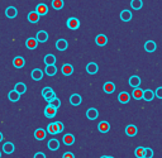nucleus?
Here are the masks:
<instances>
[{
  "instance_id": "c03bdc74",
  "label": "nucleus",
  "mask_w": 162,
  "mask_h": 158,
  "mask_svg": "<svg viewBox=\"0 0 162 158\" xmlns=\"http://www.w3.org/2000/svg\"><path fill=\"white\" fill-rule=\"evenodd\" d=\"M100 158H110V157H109V156H101Z\"/></svg>"
},
{
  "instance_id": "f03ea898",
  "label": "nucleus",
  "mask_w": 162,
  "mask_h": 158,
  "mask_svg": "<svg viewBox=\"0 0 162 158\" xmlns=\"http://www.w3.org/2000/svg\"><path fill=\"white\" fill-rule=\"evenodd\" d=\"M67 28L71 29V31H76L79 27H80V20L77 18H69L67 20Z\"/></svg>"
},
{
  "instance_id": "2eb2a0df",
  "label": "nucleus",
  "mask_w": 162,
  "mask_h": 158,
  "mask_svg": "<svg viewBox=\"0 0 162 158\" xmlns=\"http://www.w3.org/2000/svg\"><path fill=\"white\" fill-rule=\"evenodd\" d=\"M98 129H99L100 133H108V131L110 130V124L108 122H101V123H99Z\"/></svg>"
},
{
  "instance_id": "0eeeda50",
  "label": "nucleus",
  "mask_w": 162,
  "mask_h": 158,
  "mask_svg": "<svg viewBox=\"0 0 162 158\" xmlns=\"http://www.w3.org/2000/svg\"><path fill=\"white\" fill-rule=\"evenodd\" d=\"M17 14H18V10L14 6H8L6 10H5V15L10 19H14L17 17Z\"/></svg>"
},
{
  "instance_id": "a18cd8bd",
  "label": "nucleus",
  "mask_w": 162,
  "mask_h": 158,
  "mask_svg": "<svg viewBox=\"0 0 162 158\" xmlns=\"http://www.w3.org/2000/svg\"><path fill=\"white\" fill-rule=\"evenodd\" d=\"M2 140H3V134L0 133V142H2Z\"/></svg>"
},
{
  "instance_id": "6e6552de",
  "label": "nucleus",
  "mask_w": 162,
  "mask_h": 158,
  "mask_svg": "<svg viewBox=\"0 0 162 158\" xmlns=\"http://www.w3.org/2000/svg\"><path fill=\"white\" fill-rule=\"evenodd\" d=\"M128 82H129V86L137 89V87H139V85H141V78H139L138 76H130Z\"/></svg>"
},
{
  "instance_id": "473e14b6",
  "label": "nucleus",
  "mask_w": 162,
  "mask_h": 158,
  "mask_svg": "<svg viewBox=\"0 0 162 158\" xmlns=\"http://www.w3.org/2000/svg\"><path fill=\"white\" fill-rule=\"evenodd\" d=\"M144 152H146V148L144 147H137L134 149V156L137 158H144Z\"/></svg>"
},
{
  "instance_id": "72a5a7b5",
  "label": "nucleus",
  "mask_w": 162,
  "mask_h": 158,
  "mask_svg": "<svg viewBox=\"0 0 162 158\" xmlns=\"http://www.w3.org/2000/svg\"><path fill=\"white\" fill-rule=\"evenodd\" d=\"M46 73L48 76H55L57 73V69H56V66L53 64V66H46Z\"/></svg>"
},
{
  "instance_id": "aec40b11",
  "label": "nucleus",
  "mask_w": 162,
  "mask_h": 158,
  "mask_svg": "<svg viewBox=\"0 0 162 158\" xmlns=\"http://www.w3.org/2000/svg\"><path fill=\"white\" fill-rule=\"evenodd\" d=\"M118 100H119V102H122V104H127V102L130 100V95H129L128 93H126V91H123V93H120V94L118 95Z\"/></svg>"
},
{
  "instance_id": "49530a36",
  "label": "nucleus",
  "mask_w": 162,
  "mask_h": 158,
  "mask_svg": "<svg viewBox=\"0 0 162 158\" xmlns=\"http://www.w3.org/2000/svg\"><path fill=\"white\" fill-rule=\"evenodd\" d=\"M0 158H2V152H0Z\"/></svg>"
},
{
  "instance_id": "dca6fc26",
  "label": "nucleus",
  "mask_w": 162,
  "mask_h": 158,
  "mask_svg": "<svg viewBox=\"0 0 162 158\" xmlns=\"http://www.w3.org/2000/svg\"><path fill=\"white\" fill-rule=\"evenodd\" d=\"M56 114H57V109L53 108V106H51V105H48V106L45 109V115H46L47 118H53Z\"/></svg>"
},
{
  "instance_id": "f704fd0d",
  "label": "nucleus",
  "mask_w": 162,
  "mask_h": 158,
  "mask_svg": "<svg viewBox=\"0 0 162 158\" xmlns=\"http://www.w3.org/2000/svg\"><path fill=\"white\" fill-rule=\"evenodd\" d=\"M143 5V2L142 0H132L130 2V6L134 9V10H139Z\"/></svg>"
},
{
  "instance_id": "7c9ffc66",
  "label": "nucleus",
  "mask_w": 162,
  "mask_h": 158,
  "mask_svg": "<svg viewBox=\"0 0 162 158\" xmlns=\"http://www.w3.org/2000/svg\"><path fill=\"white\" fill-rule=\"evenodd\" d=\"M39 14L37 11H31L29 14H28V20L31 22V23H37L38 20H39Z\"/></svg>"
},
{
  "instance_id": "c85d7f7f",
  "label": "nucleus",
  "mask_w": 162,
  "mask_h": 158,
  "mask_svg": "<svg viewBox=\"0 0 162 158\" xmlns=\"http://www.w3.org/2000/svg\"><path fill=\"white\" fill-rule=\"evenodd\" d=\"M3 151H4L6 154H10V153H13V152H14V144H13V143H10V142L5 143L4 146H3Z\"/></svg>"
},
{
  "instance_id": "a19ab883",
  "label": "nucleus",
  "mask_w": 162,
  "mask_h": 158,
  "mask_svg": "<svg viewBox=\"0 0 162 158\" xmlns=\"http://www.w3.org/2000/svg\"><path fill=\"white\" fill-rule=\"evenodd\" d=\"M62 158H75V156H74V153H71V152H66Z\"/></svg>"
},
{
  "instance_id": "e433bc0d",
  "label": "nucleus",
  "mask_w": 162,
  "mask_h": 158,
  "mask_svg": "<svg viewBox=\"0 0 162 158\" xmlns=\"http://www.w3.org/2000/svg\"><path fill=\"white\" fill-rule=\"evenodd\" d=\"M14 90H17L18 93L20 94V95H23L25 91H27V86L23 84V82H18L17 85H15V87H14Z\"/></svg>"
},
{
  "instance_id": "37998d69",
  "label": "nucleus",
  "mask_w": 162,
  "mask_h": 158,
  "mask_svg": "<svg viewBox=\"0 0 162 158\" xmlns=\"http://www.w3.org/2000/svg\"><path fill=\"white\" fill-rule=\"evenodd\" d=\"M57 123V125H58V129H60V133H61V131L63 130V124L61 123V122H56Z\"/></svg>"
},
{
  "instance_id": "c756f323",
  "label": "nucleus",
  "mask_w": 162,
  "mask_h": 158,
  "mask_svg": "<svg viewBox=\"0 0 162 158\" xmlns=\"http://www.w3.org/2000/svg\"><path fill=\"white\" fill-rule=\"evenodd\" d=\"M56 48L58 51H65L67 49V41H65V39H58V41L56 42Z\"/></svg>"
},
{
  "instance_id": "79ce46f5",
  "label": "nucleus",
  "mask_w": 162,
  "mask_h": 158,
  "mask_svg": "<svg viewBox=\"0 0 162 158\" xmlns=\"http://www.w3.org/2000/svg\"><path fill=\"white\" fill-rule=\"evenodd\" d=\"M34 158H46V154L42 153V152H38V153L34 154Z\"/></svg>"
},
{
  "instance_id": "b1692460",
  "label": "nucleus",
  "mask_w": 162,
  "mask_h": 158,
  "mask_svg": "<svg viewBox=\"0 0 162 158\" xmlns=\"http://www.w3.org/2000/svg\"><path fill=\"white\" fill-rule=\"evenodd\" d=\"M72 72H74V67H72L71 64L66 63V64L62 66V73L65 76H70V75H72Z\"/></svg>"
},
{
  "instance_id": "6ab92c4d",
  "label": "nucleus",
  "mask_w": 162,
  "mask_h": 158,
  "mask_svg": "<svg viewBox=\"0 0 162 158\" xmlns=\"http://www.w3.org/2000/svg\"><path fill=\"white\" fill-rule=\"evenodd\" d=\"M13 64H14V67H17V69H22L23 66L25 64V61H24V58H23V57L17 56L14 60H13Z\"/></svg>"
},
{
  "instance_id": "4468645a",
  "label": "nucleus",
  "mask_w": 162,
  "mask_h": 158,
  "mask_svg": "<svg viewBox=\"0 0 162 158\" xmlns=\"http://www.w3.org/2000/svg\"><path fill=\"white\" fill-rule=\"evenodd\" d=\"M143 94H144V90L137 87V89H133L132 96H133V99H136V100H141V99H143Z\"/></svg>"
},
{
  "instance_id": "ddd939ff",
  "label": "nucleus",
  "mask_w": 162,
  "mask_h": 158,
  "mask_svg": "<svg viewBox=\"0 0 162 158\" xmlns=\"http://www.w3.org/2000/svg\"><path fill=\"white\" fill-rule=\"evenodd\" d=\"M36 38L38 39V42H40V43H45V42H47V39H48V33H47V32H45V31H39V32L37 33Z\"/></svg>"
},
{
  "instance_id": "bb28decb",
  "label": "nucleus",
  "mask_w": 162,
  "mask_h": 158,
  "mask_svg": "<svg viewBox=\"0 0 162 158\" xmlns=\"http://www.w3.org/2000/svg\"><path fill=\"white\" fill-rule=\"evenodd\" d=\"M120 19L123 22H129L132 19V13L129 10H123L120 13Z\"/></svg>"
},
{
  "instance_id": "a878e982",
  "label": "nucleus",
  "mask_w": 162,
  "mask_h": 158,
  "mask_svg": "<svg viewBox=\"0 0 162 158\" xmlns=\"http://www.w3.org/2000/svg\"><path fill=\"white\" fill-rule=\"evenodd\" d=\"M48 148H49L51 151H57V149L60 148V142H58L57 139H51V140L48 142Z\"/></svg>"
},
{
  "instance_id": "412c9836",
  "label": "nucleus",
  "mask_w": 162,
  "mask_h": 158,
  "mask_svg": "<svg viewBox=\"0 0 162 158\" xmlns=\"http://www.w3.org/2000/svg\"><path fill=\"white\" fill-rule=\"evenodd\" d=\"M156 94H155V91L152 90H144V94H143V100L146 101H152L155 99Z\"/></svg>"
},
{
  "instance_id": "a211bd4d",
  "label": "nucleus",
  "mask_w": 162,
  "mask_h": 158,
  "mask_svg": "<svg viewBox=\"0 0 162 158\" xmlns=\"http://www.w3.org/2000/svg\"><path fill=\"white\" fill-rule=\"evenodd\" d=\"M8 99H9L10 101H13V102H15V101H18V100L20 99V94L18 93L17 90H11L10 93L8 94Z\"/></svg>"
},
{
  "instance_id": "1a4fd4ad",
  "label": "nucleus",
  "mask_w": 162,
  "mask_h": 158,
  "mask_svg": "<svg viewBox=\"0 0 162 158\" xmlns=\"http://www.w3.org/2000/svg\"><path fill=\"white\" fill-rule=\"evenodd\" d=\"M47 131H48L49 134H52V135L60 133V129H58L57 123H51V124H48V125H47Z\"/></svg>"
},
{
  "instance_id": "2f4dec72",
  "label": "nucleus",
  "mask_w": 162,
  "mask_h": 158,
  "mask_svg": "<svg viewBox=\"0 0 162 158\" xmlns=\"http://www.w3.org/2000/svg\"><path fill=\"white\" fill-rule=\"evenodd\" d=\"M45 63H46V66H53L56 63V57L53 55H47L45 57Z\"/></svg>"
},
{
  "instance_id": "ea45409f",
  "label": "nucleus",
  "mask_w": 162,
  "mask_h": 158,
  "mask_svg": "<svg viewBox=\"0 0 162 158\" xmlns=\"http://www.w3.org/2000/svg\"><path fill=\"white\" fill-rule=\"evenodd\" d=\"M155 94H156V96H157L158 99H162V86H160V87H157V89H156Z\"/></svg>"
},
{
  "instance_id": "c9c22d12",
  "label": "nucleus",
  "mask_w": 162,
  "mask_h": 158,
  "mask_svg": "<svg viewBox=\"0 0 162 158\" xmlns=\"http://www.w3.org/2000/svg\"><path fill=\"white\" fill-rule=\"evenodd\" d=\"M52 8L56 10H61L63 8V0H52Z\"/></svg>"
},
{
  "instance_id": "f257e3e1",
  "label": "nucleus",
  "mask_w": 162,
  "mask_h": 158,
  "mask_svg": "<svg viewBox=\"0 0 162 158\" xmlns=\"http://www.w3.org/2000/svg\"><path fill=\"white\" fill-rule=\"evenodd\" d=\"M42 96L49 102L52 99L56 98V94H55V91H53L51 87H45V89L42 90Z\"/></svg>"
},
{
  "instance_id": "20e7f679",
  "label": "nucleus",
  "mask_w": 162,
  "mask_h": 158,
  "mask_svg": "<svg viewBox=\"0 0 162 158\" xmlns=\"http://www.w3.org/2000/svg\"><path fill=\"white\" fill-rule=\"evenodd\" d=\"M137 133H138V129H137L136 125H133V124L127 125V128H126V134H127L128 137H134V135H137Z\"/></svg>"
},
{
  "instance_id": "393cba45",
  "label": "nucleus",
  "mask_w": 162,
  "mask_h": 158,
  "mask_svg": "<svg viewBox=\"0 0 162 158\" xmlns=\"http://www.w3.org/2000/svg\"><path fill=\"white\" fill-rule=\"evenodd\" d=\"M95 42H96L98 46H105V44L108 43V38H106V35H104V34H99V35H96V38H95Z\"/></svg>"
},
{
  "instance_id": "9b49d317",
  "label": "nucleus",
  "mask_w": 162,
  "mask_h": 158,
  "mask_svg": "<svg viewBox=\"0 0 162 158\" xmlns=\"http://www.w3.org/2000/svg\"><path fill=\"white\" fill-rule=\"evenodd\" d=\"M156 48H157V44H156L155 41H147V42L144 43V49H146L147 52H150V53L155 52Z\"/></svg>"
},
{
  "instance_id": "4be33fe9",
  "label": "nucleus",
  "mask_w": 162,
  "mask_h": 158,
  "mask_svg": "<svg viewBox=\"0 0 162 158\" xmlns=\"http://www.w3.org/2000/svg\"><path fill=\"white\" fill-rule=\"evenodd\" d=\"M36 11L38 13L39 15H46L48 13V8H47L46 4H38L37 8H36Z\"/></svg>"
},
{
  "instance_id": "f8f14e48",
  "label": "nucleus",
  "mask_w": 162,
  "mask_h": 158,
  "mask_svg": "<svg viewBox=\"0 0 162 158\" xmlns=\"http://www.w3.org/2000/svg\"><path fill=\"white\" fill-rule=\"evenodd\" d=\"M32 78H33L34 81L42 80V78H43V71L39 70V69H34V70L32 71Z\"/></svg>"
},
{
  "instance_id": "423d86ee",
  "label": "nucleus",
  "mask_w": 162,
  "mask_h": 158,
  "mask_svg": "<svg viewBox=\"0 0 162 158\" xmlns=\"http://www.w3.org/2000/svg\"><path fill=\"white\" fill-rule=\"evenodd\" d=\"M86 71H87V73H90V75H95V73L99 71V67H98V64H96L95 62H90V63H87V66H86Z\"/></svg>"
},
{
  "instance_id": "7ed1b4c3",
  "label": "nucleus",
  "mask_w": 162,
  "mask_h": 158,
  "mask_svg": "<svg viewBox=\"0 0 162 158\" xmlns=\"http://www.w3.org/2000/svg\"><path fill=\"white\" fill-rule=\"evenodd\" d=\"M25 46H27V48H28V49H36L37 46H38V39H37V38H33V37L28 38V39L25 41Z\"/></svg>"
},
{
  "instance_id": "5701e85b",
  "label": "nucleus",
  "mask_w": 162,
  "mask_h": 158,
  "mask_svg": "<svg viewBox=\"0 0 162 158\" xmlns=\"http://www.w3.org/2000/svg\"><path fill=\"white\" fill-rule=\"evenodd\" d=\"M81 101H83V99H81V96H80L79 94H74V95H71V98H70V102H71V105H74V106H77V105H80Z\"/></svg>"
},
{
  "instance_id": "f3484780",
  "label": "nucleus",
  "mask_w": 162,
  "mask_h": 158,
  "mask_svg": "<svg viewBox=\"0 0 162 158\" xmlns=\"http://www.w3.org/2000/svg\"><path fill=\"white\" fill-rule=\"evenodd\" d=\"M103 89H104V91H105L106 94H113L114 91H115V85L109 81V82H105V84H104Z\"/></svg>"
},
{
  "instance_id": "cd10ccee",
  "label": "nucleus",
  "mask_w": 162,
  "mask_h": 158,
  "mask_svg": "<svg viewBox=\"0 0 162 158\" xmlns=\"http://www.w3.org/2000/svg\"><path fill=\"white\" fill-rule=\"evenodd\" d=\"M63 143L66 144V146H72V144L75 143V137L72 134H66L63 137Z\"/></svg>"
},
{
  "instance_id": "de8ad7c7",
  "label": "nucleus",
  "mask_w": 162,
  "mask_h": 158,
  "mask_svg": "<svg viewBox=\"0 0 162 158\" xmlns=\"http://www.w3.org/2000/svg\"><path fill=\"white\" fill-rule=\"evenodd\" d=\"M110 158H114V157H110Z\"/></svg>"
},
{
  "instance_id": "39448f33",
  "label": "nucleus",
  "mask_w": 162,
  "mask_h": 158,
  "mask_svg": "<svg viewBox=\"0 0 162 158\" xmlns=\"http://www.w3.org/2000/svg\"><path fill=\"white\" fill-rule=\"evenodd\" d=\"M86 116H87V119H90V120H95L96 118L99 116V111L95 108H90L86 111Z\"/></svg>"
},
{
  "instance_id": "9d476101",
  "label": "nucleus",
  "mask_w": 162,
  "mask_h": 158,
  "mask_svg": "<svg viewBox=\"0 0 162 158\" xmlns=\"http://www.w3.org/2000/svg\"><path fill=\"white\" fill-rule=\"evenodd\" d=\"M46 130L45 129H42V128H38V129H36V131H34V138L37 139V140H43L45 138H46Z\"/></svg>"
},
{
  "instance_id": "4c0bfd02",
  "label": "nucleus",
  "mask_w": 162,
  "mask_h": 158,
  "mask_svg": "<svg viewBox=\"0 0 162 158\" xmlns=\"http://www.w3.org/2000/svg\"><path fill=\"white\" fill-rule=\"evenodd\" d=\"M48 105H51V106H53V108L58 109V108L61 106V101H60V99L55 98V99H52V100H51V101L48 102Z\"/></svg>"
},
{
  "instance_id": "58836bf2",
  "label": "nucleus",
  "mask_w": 162,
  "mask_h": 158,
  "mask_svg": "<svg viewBox=\"0 0 162 158\" xmlns=\"http://www.w3.org/2000/svg\"><path fill=\"white\" fill-rule=\"evenodd\" d=\"M152 157H153V149L152 148H146L144 158H152Z\"/></svg>"
}]
</instances>
